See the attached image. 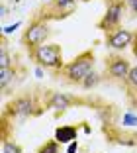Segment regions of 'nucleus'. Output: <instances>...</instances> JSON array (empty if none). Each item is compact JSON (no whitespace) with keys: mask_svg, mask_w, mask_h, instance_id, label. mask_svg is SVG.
Instances as JSON below:
<instances>
[{"mask_svg":"<svg viewBox=\"0 0 137 153\" xmlns=\"http://www.w3.org/2000/svg\"><path fill=\"white\" fill-rule=\"evenodd\" d=\"M45 2H53V0H45Z\"/></svg>","mask_w":137,"mask_h":153,"instance_id":"23","label":"nucleus"},{"mask_svg":"<svg viewBox=\"0 0 137 153\" xmlns=\"http://www.w3.org/2000/svg\"><path fill=\"white\" fill-rule=\"evenodd\" d=\"M22 26V24L20 22H16V24H12V26H4L2 27V36H8V33H12V32H16V30H18V27Z\"/></svg>","mask_w":137,"mask_h":153,"instance_id":"19","label":"nucleus"},{"mask_svg":"<svg viewBox=\"0 0 137 153\" xmlns=\"http://www.w3.org/2000/svg\"><path fill=\"white\" fill-rule=\"evenodd\" d=\"M76 2H78V0H53V2H51V8H53L55 12H61V16H67V14L75 8Z\"/></svg>","mask_w":137,"mask_h":153,"instance_id":"12","label":"nucleus"},{"mask_svg":"<svg viewBox=\"0 0 137 153\" xmlns=\"http://www.w3.org/2000/svg\"><path fill=\"white\" fill-rule=\"evenodd\" d=\"M2 153H24V149L14 140H4L2 141Z\"/></svg>","mask_w":137,"mask_h":153,"instance_id":"15","label":"nucleus"},{"mask_svg":"<svg viewBox=\"0 0 137 153\" xmlns=\"http://www.w3.org/2000/svg\"><path fill=\"white\" fill-rule=\"evenodd\" d=\"M43 108L45 106H41V104L37 102L36 94H20V96H16L14 100H10V102L6 104L2 116L12 118V120H16V118H30V116L39 114Z\"/></svg>","mask_w":137,"mask_h":153,"instance_id":"2","label":"nucleus"},{"mask_svg":"<svg viewBox=\"0 0 137 153\" xmlns=\"http://www.w3.org/2000/svg\"><path fill=\"white\" fill-rule=\"evenodd\" d=\"M76 149H78V143L73 141V143H69V147H67V153H76Z\"/></svg>","mask_w":137,"mask_h":153,"instance_id":"20","label":"nucleus"},{"mask_svg":"<svg viewBox=\"0 0 137 153\" xmlns=\"http://www.w3.org/2000/svg\"><path fill=\"white\" fill-rule=\"evenodd\" d=\"M59 145H61V143H59V141L53 137V140L45 141V143L37 149V153H59Z\"/></svg>","mask_w":137,"mask_h":153,"instance_id":"16","label":"nucleus"},{"mask_svg":"<svg viewBox=\"0 0 137 153\" xmlns=\"http://www.w3.org/2000/svg\"><path fill=\"white\" fill-rule=\"evenodd\" d=\"M92 71H94V51L86 49L80 55H76L73 61L65 63V67L59 71V76H63L67 82L80 85Z\"/></svg>","mask_w":137,"mask_h":153,"instance_id":"1","label":"nucleus"},{"mask_svg":"<svg viewBox=\"0 0 137 153\" xmlns=\"http://www.w3.org/2000/svg\"><path fill=\"white\" fill-rule=\"evenodd\" d=\"M49 33H51V27H49L47 18H45V16H36V18L27 24L26 32H24V36H22V41H24V45H26L27 53H31V51L36 49V47H39V45L47 43Z\"/></svg>","mask_w":137,"mask_h":153,"instance_id":"4","label":"nucleus"},{"mask_svg":"<svg viewBox=\"0 0 137 153\" xmlns=\"http://www.w3.org/2000/svg\"><path fill=\"white\" fill-rule=\"evenodd\" d=\"M125 88H127V96L133 104H137V65H133L129 71L127 79H125Z\"/></svg>","mask_w":137,"mask_h":153,"instance_id":"10","label":"nucleus"},{"mask_svg":"<svg viewBox=\"0 0 137 153\" xmlns=\"http://www.w3.org/2000/svg\"><path fill=\"white\" fill-rule=\"evenodd\" d=\"M133 37H135L133 32H129L125 27H118L114 32L106 33V45L112 47V49H116V51H121L133 43Z\"/></svg>","mask_w":137,"mask_h":153,"instance_id":"8","label":"nucleus"},{"mask_svg":"<svg viewBox=\"0 0 137 153\" xmlns=\"http://www.w3.org/2000/svg\"><path fill=\"white\" fill-rule=\"evenodd\" d=\"M125 8H127V6H125V0H108L106 12L98 20L96 27L102 30L104 33H110V32H114V30H118V27H121L119 24L124 20Z\"/></svg>","mask_w":137,"mask_h":153,"instance_id":"5","label":"nucleus"},{"mask_svg":"<svg viewBox=\"0 0 137 153\" xmlns=\"http://www.w3.org/2000/svg\"><path fill=\"white\" fill-rule=\"evenodd\" d=\"M0 16H2V18H4V16H6V6H4V4L0 6Z\"/></svg>","mask_w":137,"mask_h":153,"instance_id":"22","label":"nucleus"},{"mask_svg":"<svg viewBox=\"0 0 137 153\" xmlns=\"http://www.w3.org/2000/svg\"><path fill=\"white\" fill-rule=\"evenodd\" d=\"M125 6L131 16H137V0H125Z\"/></svg>","mask_w":137,"mask_h":153,"instance_id":"18","label":"nucleus"},{"mask_svg":"<svg viewBox=\"0 0 137 153\" xmlns=\"http://www.w3.org/2000/svg\"><path fill=\"white\" fill-rule=\"evenodd\" d=\"M16 76H18L16 65H12V67H6V69H0V88L6 90L10 82L16 81Z\"/></svg>","mask_w":137,"mask_h":153,"instance_id":"11","label":"nucleus"},{"mask_svg":"<svg viewBox=\"0 0 137 153\" xmlns=\"http://www.w3.org/2000/svg\"><path fill=\"white\" fill-rule=\"evenodd\" d=\"M12 65H16V63H14V57L10 55L8 45H6V41H4V36H2V45H0V69L12 67Z\"/></svg>","mask_w":137,"mask_h":153,"instance_id":"13","label":"nucleus"},{"mask_svg":"<svg viewBox=\"0 0 137 153\" xmlns=\"http://www.w3.org/2000/svg\"><path fill=\"white\" fill-rule=\"evenodd\" d=\"M75 104H78V98L71 94H65V92H51V94L45 98V110H53L55 114H63L69 108H73Z\"/></svg>","mask_w":137,"mask_h":153,"instance_id":"7","label":"nucleus"},{"mask_svg":"<svg viewBox=\"0 0 137 153\" xmlns=\"http://www.w3.org/2000/svg\"><path fill=\"white\" fill-rule=\"evenodd\" d=\"M100 82H102V76L98 75L96 71H92V73H90V75L86 76L82 82H80V86H82V88H86V90H90V88H96Z\"/></svg>","mask_w":137,"mask_h":153,"instance_id":"14","label":"nucleus"},{"mask_svg":"<svg viewBox=\"0 0 137 153\" xmlns=\"http://www.w3.org/2000/svg\"><path fill=\"white\" fill-rule=\"evenodd\" d=\"M121 124H124V126H137V116L131 114V112H125L124 118H121Z\"/></svg>","mask_w":137,"mask_h":153,"instance_id":"17","label":"nucleus"},{"mask_svg":"<svg viewBox=\"0 0 137 153\" xmlns=\"http://www.w3.org/2000/svg\"><path fill=\"white\" fill-rule=\"evenodd\" d=\"M30 57L36 61V65L43 69H51V71H61L65 67V61H63V49L59 43H43L39 47L30 53Z\"/></svg>","mask_w":137,"mask_h":153,"instance_id":"3","label":"nucleus"},{"mask_svg":"<svg viewBox=\"0 0 137 153\" xmlns=\"http://www.w3.org/2000/svg\"><path fill=\"white\" fill-rule=\"evenodd\" d=\"M129 71H131V63L124 55H108L106 57V73L112 81L125 82Z\"/></svg>","mask_w":137,"mask_h":153,"instance_id":"6","label":"nucleus"},{"mask_svg":"<svg viewBox=\"0 0 137 153\" xmlns=\"http://www.w3.org/2000/svg\"><path fill=\"white\" fill-rule=\"evenodd\" d=\"M131 51H133V57L137 59V33H135V37H133V43H131Z\"/></svg>","mask_w":137,"mask_h":153,"instance_id":"21","label":"nucleus"},{"mask_svg":"<svg viewBox=\"0 0 137 153\" xmlns=\"http://www.w3.org/2000/svg\"><path fill=\"white\" fill-rule=\"evenodd\" d=\"M78 137V128L76 126H59L55 130V140L59 143H73Z\"/></svg>","mask_w":137,"mask_h":153,"instance_id":"9","label":"nucleus"}]
</instances>
